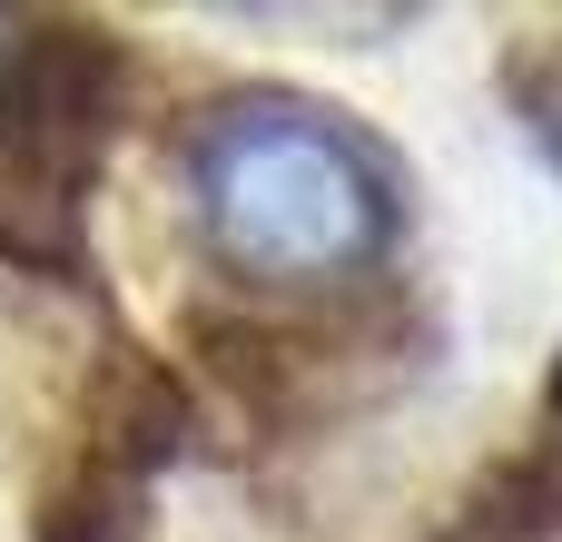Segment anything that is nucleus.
<instances>
[{"instance_id":"1","label":"nucleus","mask_w":562,"mask_h":542,"mask_svg":"<svg viewBox=\"0 0 562 542\" xmlns=\"http://www.w3.org/2000/svg\"><path fill=\"white\" fill-rule=\"evenodd\" d=\"M188 197H198L207 257L267 296L346 286L395 237L385 158L336 109L286 89H237L188 128Z\"/></svg>"},{"instance_id":"2","label":"nucleus","mask_w":562,"mask_h":542,"mask_svg":"<svg viewBox=\"0 0 562 542\" xmlns=\"http://www.w3.org/2000/svg\"><path fill=\"white\" fill-rule=\"evenodd\" d=\"M128 109V49L99 20H30L0 59V138L59 178H99V148Z\"/></svg>"},{"instance_id":"3","label":"nucleus","mask_w":562,"mask_h":542,"mask_svg":"<svg viewBox=\"0 0 562 542\" xmlns=\"http://www.w3.org/2000/svg\"><path fill=\"white\" fill-rule=\"evenodd\" d=\"M0 267L59 276V286L99 276V257H89V178H59L10 138H0Z\"/></svg>"},{"instance_id":"4","label":"nucleus","mask_w":562,"mask_h":542,"mask_svg":"<svg viewBox=\"0 0 562 542\" xmlns=\"http://www.w3.org/2000/svg\"><path fill=\"white\" fill-rule=\"evenodd\" d=\"M30 542H148V474L89 444V454L49 484Z\"/></svg>"},{"instance_id":"5","label":"nucleus","mask_w":562,"mask_h":542,"mask_svg":"<svg viewBox=\"0 0 562 542\" xmlns=\"http://www.w3.org/2000/svg\"><path fill=\"white\" fill-rule=\"evenodd\" d=\"M543 533H562V444H533L504 474H484V494L454 523V542H543Z\"/></svg>"},{"instance_id":"6","label":"nucleus","mask_w":562,"mask_h":542,"mask_svg":"<svg viewBox=\"0 0 562 542\" xmlns=\"http://www.w3.org/2000/svg\"><path fill=\"white\" fill-rule=\"evenodd\" d=\"M514 109H524V128L543 138V158L562 168V49H553V59H524V69H514Z\"/></svg>"},{"instance_id":"7","label":"nucleus","mask_w":562,"mask_h":542,"mask_svg":"<svg viewBox=\"0 0 562 542\" xmlns=\"http://www.w3.org/2000/svg\"><path fill=\"white\" fill-rule=\"evenodd\" d=\"M553 415H562V355H553Z\"/></svg>"}]
</instances>
